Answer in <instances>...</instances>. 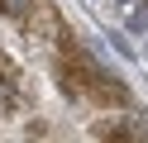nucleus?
<instances>
[{
  "instance_id": "nucleus-1",
  "label": "nucleus",
  "mask_w": 148,
  "mask_h": 143,
  "mask_svg": "<svg viewBox=\"0 0 148 143\" xmlns=\"http://www.w3.org/2000/svg\"><path fill=\"white\" fill-rule=\"evenodd\" d=\"M100 143H148V119L143 114H115V119L96 124Z\"/></svg>"
},
{
  "instance_id": "nucleus-3",
  "label": "nucleus",
  "mask_w": 148,
  "mask_h": 143,
  "mask_svg": "<svg viewBox=\"0 0 148 143\" xmlns=\"http://www.w3.org/2000/svg\"><path fill=\"white\" fill-rule=\"evenodd\" d=\"M29 5H34V0H0V14H10V19H24V14H29Z\"/></svg>"
},
{
  "instance_id": "nucleus-2",
  "label": "nucleus",
  "mask_w": 148,
  "mask_h": 143,
  "mask_svg": "<svg viewBox=\"0 0 148 143\" xmlns=\"http://www.w3.org/2000/svg\"><path fill=\"white\" fill-rule=\"evenodd\" d=\"M10 86H14V62L0 53V95H10Z\"/></svg>"
},
{
  "instance_id": "nucleus-4",
  "label": "nucleus",
  "mask_w": 148,
  "mask_h": 143,
  "mask_svg": "<svg viewBox=\"0 0 148 143\" xmlns=\"http://www.w3.org/2000/svg\"><path fill=\"white\" fill-rule=\"evenodd\" d=\"M129 29H134V34H148V5H138L134 14H129Z\"/></svg>"
},
{
  "instance_id": "nucleus-5",
  "label": "nucleus",
  "mask_w": 148,
  "mask_h": 143,
  "mask_svg": "<svg viewBox=\"0 0 148 143\" xmlns=\"http://www.w3.org/2000/svg\"><path fill=\"white\" fill-rule=\"evenodd\" d=\"M110 48H115L119 57H134V48H129V43H124V38H119V34H110Z\"/></svg>"
}]
</instances>
